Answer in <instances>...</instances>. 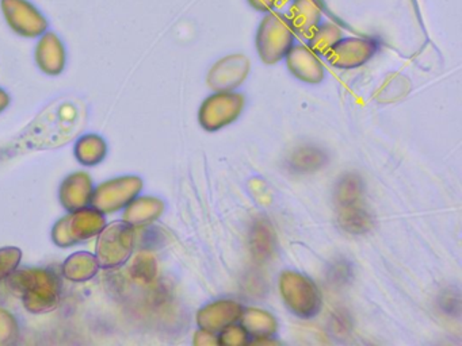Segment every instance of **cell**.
<instances>
[{"mask_svg":"<svg viewBox=\"0 0 462 346\" xmlns=\"http://www.w3.org/2000/svg\"><path fill=\"white\" fill-rule=\"evenodd\" d=\"M93 178L86 172H75L67 176L59 189L61 205L67 211L80 210L91 205L94 192Z\"/></svg>","mask_w":462,"mask_h":346,"instance_id":"9","label":"cell"},{"mask_svg":"<svg viewBox=\"0 0 462 346\" xmlns=\"http://www.w3.org/2000/svg\"><path fill=\"white\" fill-rule=\"evenodd\" d=\"M106 154L107 143L101 135H83L75 145V157L85 167L101 164Z\"/></svg>","mask_w":462,"mask_h":346,"instance_id":"18","label":"cell"},{"mask_svg":"<svg viewBox=\"0 0 462 346\" xmlns=\"http://www.w3.org/2000/svg\"><path fill=\"white\" fill-rule=\"evenodd\" d=\"M143 186L139 176H121L104 181L94 188L90 205L104 214L117 213L139 196Z\"/></svg>","mask_w":462,"mask_h":346,"instance_id":"6","label":"cell"},{"mask_svg":"<svg viewBox=\"0 0 462 346\" xmlns=\"http://www.w3.org/2000/svg\"><path fill=\"white\" fill-rule=\"evenodd\" d=\"M289 70L305 83H319L323 80L324 68L318 54L307 45H293L286 54Z\"/></svg>","mask_w":462,"mask_h":346,"instance_id":"10","label":"cell"},{"mask_svg":"<svg viewBox=\"0 0 462 346\" xmlns=\"http://www.w3.org/2000/svg\"><path fill=\"white\" fill-rule=\"evenodd\" d=\"M327 283L332 288H345L346 286L353 281L354 278V267L347 259H335L331 261L326 270Z\"/></svg>","mask_w":462,"mask_h":346,"instance_id":"21","label":"cell"},{"mask_svg":"<svg viewBox=\"0 0 462 346\" xmlns=\"http://www.w3.org/2000/svg\"><path fill=\"white\" fill-rule=\"evenodd\" d=\"M365 183L358 173H346L334 189V199L337 208L364 203Z\"/></svg>","mask_w":462,"mask_h":346,"instance_id":"17","label":"cell"},{"mask_svg":"<svg viewBox=\"0 0 462 346\" xmlns=\"http://www.w3.org/2000/svg\"><path fill=\"white\" fill-rule=\"evenodd\" d=\"M136 243L134 227L124 221L107 224L97 235L96 257L99 268L115 269L131 259Z\"/></svg>","mask_w":462,"mask_h":346,"instance_id":"3","label":"cell"},{"mask_svg":"<svg viewBox=\"0 0 462 346\" xmlns=\"http://www.w3.org/2000/svg\"><path fill=\"white\" fill-rule=\"evenodd\" d=\"M10 103H12V97L0 86V113H4V111L9 107Z\"/></svg>","mask_w":462,"mask_h":346,"instance_id":"27","label":"cell"},{"mask_svg":"<svg viewBox=\"0 0 462 346\" xmlns=\"http://www.w3.org/2000/svg\"><path fill=\"white\" fill-rule=\"evenodd\" d=\"M0 13L13 32L34 40L50 29V22L32 0H0Z\"/></svg>","mask_w":462,"mask_h":346,"instance_id":"5","label":"cell"},{"mask_svg":"<svg viewBox=\"0 0 462 346\" xmlns=\"http://www.w3.org/2000/svg\"><path fill=\"white\" fill-rule=\"evenodd\" d=\"M250 246L256 261H266L275 250V237L266 221H256L251 229Z\"/></svg>","mask_w":462,"mask_h":346,"instance_id":"19","label":"cell"},{"mask_svg":"<svg viewBox=\"0 0 462 346\" xmlns=\"http://www.w3.org/2000/svg\"><path fill=\"white\" fill-rule=\"evenodd\" d=\"M20 338V324L10 311L0 307V346L13 345Z\"/></svg>","mask_w":462,"mask_h":346,"instance_id":"22","label":"cell"},{"mask_svg":"<svg viewBox=\"0 0 462 346\" xmlns=\"http://www.w3.org/2000/svg\"><path fill=\"white\" fill-rule=\"evenodd\" d=\"M37 67L48 76H59L67 67V48L55 32H45L37 38L34 48Z\"/></svg>","mask_w":462,"mask_h":346,"instance_id":"8","label":"cell"},{"mask_svg":"<svg viewBox=\"0 0 462 346\" xmlns=\"http://www.w3.org/2000/svg\"><path fill=\"white\" fill-rule=\"evenodd\" d=\"M294 43V32L288 16L281 11H270L259 23L256 49L266 64H275L285 59Z\"/></svg>","mask_w":462,"mask_h":346,"instance_id":"2","label":"cell"},{"mask_svg":"<svg viewBox=\"0 0 462 346\" xmlns=\"http://www.w3.org/2000/svg\"><path fill=\"white\" fill-rule=\"evenodd\" d=\"M323 11V0H291L286 16L294 32L308 35L320 23Z\"/></svg>","mask_w":462,"mask_h":346,"instance_id":"13","label":"cell"},{"mask_svg":"<svg viewBox=\"0 0 462 346\" xmlns=\"http://www.w3.org/2000/svg\"><path fill=\"white\" fill-rule=\"evenodd\" d=\"M106 226V216L94 207L72 211L56 222L52 240L60 248H69L97 237Z\"/></svg>","mask_w":462,"mask_h":346,"instance_id":"4","label":"cell"},{"mask_svg":"<svg viewBox=\"0 0 462 346\" xmlns=\"http://www.w3.org/2000/svg\"><path fill=\"white\" fill-rule=\"evenodd\" d=\"M132 270H134L136 278H143V280H150L151 278L155 276V261L150 259V257H137Z\"/></svg>","mask_w":462,"mask_h":346,"instance_id":"25","label":"cell"},{"mask_svg":"<svg viewBox=\"0 0 462 346\" xmlns=\"http://www.w3.org/2000/svg\"><path fill=\"white\" fill-rule=\"evenodd\" d=\"M337 221L340 227L350 234H366L374 227V218L364 203L337 208Z\"/></svg>","mask_w":462,"mask_h":346,"instance_id":"16","label":"cell"},{"mask_svg":"<svg viewBox=\"0 0 462 346\" xmlns=\"http://www.w3.org/2000/svg\"><path fill=\"white\" fill-rule=\"evenodd\" d=\"M99 270L96 254L88 251H78L71 254L63 264L64 278L74 283H85L96 278Z\"/></svg>","mask_w":462,"mask_h":346,"instance_id":"15","label":"cell"},{"mask_svg":"<svg viewBox=\"0 0 462 346\" xmlns=\"http://www.w3.org/2000/svg\"><path fill=\"white\" fill-rule=\"evenodd\" d=\"M329 154L316 145H301L291 150L285 159V168L291 175H310L328 165Z\"/></svg>","mask_w":462,"mask_h":346,"instance_id":"12","label":"cell"},{"mask_svg":"<svg viewBox=\"0 0 462 346\" xmlns=\"http://www.w3.org/2000/svg\"><path fill=\"white\" fill-rule=\"evenodd\" d=\"M286 2H291V0H286Z\"/></svg>","mask_w":462,"mask_h":346,"instance_id":"28","label":"cell"},{"mask_svg":"<svg viewBox=\"0 0 462 346\" xmlns=\"http://www.w3.org/2000/svg\"><path fill=\"white\" fill-rule=\"evenodd\" d=\"M6 281L10 292L23 299L29 313H51L60 305L61 281L52 270L18 267Z\"/></svg>","mask_w":462,"mask_h":346,"instance_id":"1","label":"cell"},{"mask_svg":"<svg viewBox=\"0 0 462 346\" xmlns=\"http://www.w3.org/2000/svg\"><path fill=\"white\" fill-rule=\"evenodd\" d=\"M163 210V202L158 197L137 196L124 208L123 221L134 227H143L156 221Z\"/></svg>","mask_w":462,"mask_h":346,"instance_id":"14","label":"cell"},{"mask_svg":"<svg viewBox=\"0 0 462 346\" xmlns=\"http://www.w3.org/2000/svg\"><path fill=\"white\" fill-rule=\"evenodd\" d=\"M439 307L446 315L459 316L461 314V297L458 291L448 289L445 291L439 299Z\"/></svg>","mask_w":462,"mask_h":346,"instance_id":"24","label":"cell"},{"mask_svg":"<svg viewBox=\"0 0 462 346\" xmlns=\"http://www.w3.org/2000/svg\"><path fill=\"white\" fill-rule=\"evenodd\" d=\"M248 5L254 8V10L259 11V13H270L274 10L277 5L278 0H247Z\"/></svg>","mask_w":462,"mask_h":346,"instance_id":"26","label":"cell"},{"mask_svg":"<svg viewBox=\"0 0 462 346\" xmlns=\"http://www.w3.org/2000/svg\"><path fill=\"white\" fill-rule=\"evenodd\" d=\"M342 38V30L332 22H320L312 32H310L308 48L318 54L326 56L329 49Z\"/></svg>","mask_w":462,"mask_h":346,"instance_id":"20","label":"cell"},{"mask_svg":"<svg viewBox=\"0 0 462 346\" xmlns=\"http://www.w3.org/2000/svg\"><path fill=\"white\" fill-rule=\"evenodd\" d=\"M248 65L250 64L245 56L232 54V56L220 59L212 68L208 81L212 88L228 91V89L239 86L247 77L248 68H250Z\"/></svg>","mask_w":462,"mask_h":346,"instance_id":"11","label":"cell"},{"mask_svg":"<svg viewBox=\"0 0 462 346\" xmlns=\"http://www.w3.org/2000/svg\"><path fill=\"white\" fill-rule=\"evenodd\" d=\"M377 48V42L370 38L342 37L326 54L327 61L345 69L358 68L374 56Z\"/></svg>","mask_w":462,"mask_h":346,"instance_id":"7","label":"cell"},{"mask_svg":"<svg viewBox=\"0 0 462 346\" xmlns=\"http://www.w3.org/2000/svg\"><path fill=\"white\" fill-rule=\"evenodd\" d=\"M21 260L23 250L17 246L0 248V283L6 281L7 278L20 267Z\"/></svg>","mask_w":462,"mask_h":346,"instance_id":"23","label":"cell"}]
</instances>
